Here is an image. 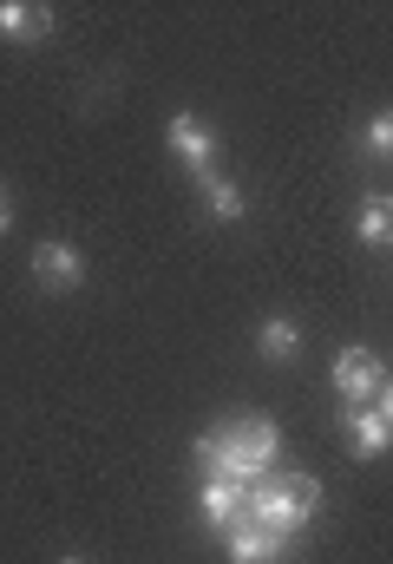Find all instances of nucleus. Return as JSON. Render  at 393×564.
Here are the masks:
<instances>
[{"label":"nucleus","mask_w":393,"mask_h":564,"mask_svg":"<svg viewBox=\"0 0 393 564\" xmlns=\"http://www.w3.org/2000/svg\"><path fill=\"white\" fill-rule=\"evenodd\" d=\"M275 453H282V440H275L269 421H237V426H223V433H210V440H197V459L210 466V479H237L243 492L256 479H269Z\"/></svg>","instance_id":"obj_1"},{"label":"nucleus","mask_w":393,"mask_h":564,"mask_svg":"<svg viewBox=\"0 0 393 564\" xmlns=\"http://www.w3.org/2000/svg\"><path fill=\"white\" fill-rule=\"evenodd\" d=\"M315 499H321V486H315L308 473H288V479H275V473H269V479L250 486L243 519H250V525H269V532H282V539H295V532L308 525Z\"/></svg>","instance_id":"obj_2"},{"label":"nucleus","mask_w":393,"mask_h":564,"mask_svg":"<svg viewBox=\"0 0 393 564\" xmlns=\"http://www.w3.org/2000/svg\"><path fill=\"white\" fill-rule=\"evenodd\" d=\"M381 388H387V375H381V361H374L368 348H341V355H335V394H341L348 408H368Z\"/></svg>","instance_id":"obj_3"},{"label":"nucleus","mask_w":393,"mask_h":564,"mask_svg":"<svg viewBox=\"0 0 393 564\" xmlns=\"http://www.w3.org/2000/svg\"><path fill=\"white\" fill-rule=\"evenodd\" d=\"M223 539H230V564H282V558H288V539H282V532H269V525H250V519H243V525H230Z\"/></svg>","instance_id":"obj_4"},{"label":"nucleus","mask_w":393,"mask_h":564,"mask_svg":"<svg viewBox=\"0 0 393 564\" xmlns=\"http://www.w3.org/2000/svg\"><path fill=\"white\" fill-rule=\"evenodd\" d=\"M243 506H250V492H243L237 479H210V486H204V519H210L217 532L243 525Z\"/></svg>","instance_id":"obj_5"},{"label":"nucleus","mask_w":393,"mask_h":564,"mask_svg":"<svg viewBox=\"0 0 393 564\" xmlns=\"http://www.w3.org/2000/svg\"><path fill=\"white\" fill-rule=\"evenodd\" d=\"M33 276L46 282V289H73V282L86 276V263H79V250H73V243H40Z\"/></svg>","instance_id":"obj_6"},{"label":"nucleus","mask_w":393,"mask_h":564,"mask_svg":"<svg viewBox=\"0 0 393 564\" xmlns=\"http://www.w3.org/2000/svg\"><path fill=\"white\" fill-rule=\"evenodd\" d=\"M0 33L7 40H46L53 33V13L33 7V0H0Z\"/></svg>","instance_id":"obj_7"},{"label":"nucleus","mask_w":393,"mask_h":564,"mask_svg":"<svg viewBox=\"0 0 393 564\" xmlns=\"http://www.w3.org/2000/svg\"><path fill=\"white\" fill-rule=\"evenodd\" d=\"M348 433H354V446L368 453V459H381L393 446V421L381 414V408H348Z\"/></svg>","instance_id":"obj_8"},{"label":"nucleus","mask_w":393,"mask_h":564,"mask_svg":"<svg viewBox=\"0 0 393 564\" xmlns=\"http://www.w3.org/2000/svg\"><path fill=\"white\" fill-rule=\"evenodd\" d=\"M171 151H177L184 164H197V171H204V164H210V151H217V139H210V126H197L190 112H177V119H171Z\"/></svg>","instance_id":"obj_9"},{"label":"nucleus","mask_w":393,"mask_h":564,"mask_svg":"<svg viewBox=\"0 0 393 564\" xmlns=\"http://www.w3.org/2000/svg\"><path fill=\"white\" fill-rule=\"evenodd\" d=\"M361 243H374V250L393 243V197H368V210H361Z\"/></svg>","instance_id":"obj_10"},{"label":"nucleus","mask_w":393,"mask_h":564,"mask_svg":"<svg viewBox=\"0 0 393 564\" xmlns=\"http://www.w3.org/2000/svg\"><path fill=\"white\" fill-rule=\"evenodd\" d=\"M204 197H210V217H223V224H237V217L250 210V197H243L230 177H210V191H204Z\"/></svg>","instance_id":"obj_11"},{"label":"nucleus","mask_w":393,"mask_h":564,"mask_svg":"<svg viewBox=\"0 0 393 564\" xmlns=\"http://www.w3.org/2000/svg\"><path fill=\"white\" fill-rule=\"evenodd\" d=\"M295 348H302V328H295V322H282V315L262 322V355H269V361H288Z\"/></svg>","instance_id":"obj_12"},{"label":"nucleus","mask_w":393,"mask_h":564,"mask_svg":"<svg viewBox=\"0 0 393 564\" xmlns=\"http://www.w3.org/2000/svg\"><path fill=\"white\" fill-rule=\"evenodd\" d=\"M368 151H374V158H393V106L368 126Z\"/></svg>","instance_id":"obj_13"},{"label":"nucleus","mask_w":393,"mask_h":564,"mask_svg":"<svg viewBox=\"0 0 393 564\" xmlns=\"http://www.w3.org/2000/svg\"><path fill=\"white\" fill-rule=\"evenodd\" d=\"M381 414H387V421H393V381H387V388H381Z\"/></svg>","instance_id":"obj_14"},{"label":"nucleus","mask_w":393,"mask_h":564,"mask_svg":"<svg viewBox=\"0 0 393 564\" xmlns=\"http://www.w3.org/2000/svg\"><path fill=\"white\" fill-rule=\"evenodd\" d=\"M7 217H13V210H7V191H0V230H7Z\"/></svg>","instance_id":"obj_15"},{"label":"nucleus","mask_w":393,"mask_h":564,"mask_svg":"<svg viewBox=\"0 0 393 564\" xmlns=\"http://www.w3.org/2000/svg\"><path fill=\"white\" fill-rule=\"evenodd\" d=\"M59 564H79V558H59Z\"/></svg>","instance_id":"obj_16"}]
</instances>
